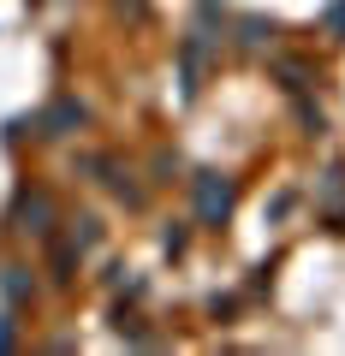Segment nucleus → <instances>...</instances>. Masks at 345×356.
I'll return each instance as SVG.
<instances>
[{"instance_id":"obj_2","label":"nucleus","mask_w":345,"mask_h":356,"mask_svg":"<svg viewBox=\"0 0 345 356\" xmlns=\"http://www.w3.org/2000/svg\"><path fill=\"white\" fill-rule=\"evenodd\" d=\"M6 291H13V297H24V291H30V280L18 273V267H6Z\"/></svg>"},{"instance_id":"obj_1","label":"nucleus","mask_w":345,"mask_h":356,"mask_svg":"<svg viewBox=\"0 0 345 356\" xmlns=\"http://www.w3.org/2000/svg\"><path fill=\"white\" fill-rule=\"evenodd\" d=\"M197 214H203L208 226L232 214V184H227L220 172H203V178H197Z\"/></svg>"}]
</instances>
